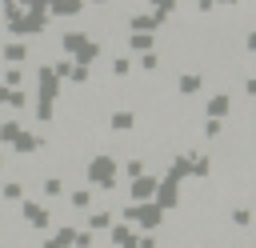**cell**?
Segmentation results:
<instances>
[{"label": "cell", "instance_id": "obj_1", "mask_svg": "<svg viewBox=\"0 0 256 248\" xmlns=\"http://www.w3.org/2000/svg\"><path fill=\"white\" fill-rule=\"evenodd\" d=\"M112 176H116V164H112L108 156H100V160H92V164H88V180H92V184H100V188H112V184H116Z\"/></svg>", "mask_w": 256, "mask_h": 248}, {"label": "cell", "instance_id": "obj_2", "mask_svg": "<svg viewBox=\"0 0 256 248\" xmlns=\"http://www.w3.org/2000/svg\"><path fill=\"white\" fill-rule=\"evenodd\" d=\"M24 216H28V224H36V228L48 224V208H44V204H32V200H28V204H24Z\"/></svg>", "mask_w": 256, "mask_h": 248}, {"label": "cell", "instance_id": "obj_3", "mask_svg": "<svg viewBox=\"0 0 256 248\" xmlns=\"http://www.w3.org/2000/svg\"><path fill=\"white\" fill-rule=\"evenodd\" d=\"M228 108H232V100H228V96H224V92H220V96H212V100H208V116H212V120H220V116H224V112H228Z\"/></svg>", "mask_w": 256, "mask_h": 248}, {"label": "cell", "instance_id": "obj_4", "mask_svg": "<svg viewBox=\"0 0 256 248\" xmlns=\"http://www.w3.org/2000/svg\"><path fill=\"white\" fill-rule=\"evenodd\" d=\"M124 216H136V220H144V224H156V220H160V208H132V212H124Z\"/></svg>", "mask_w": 256, "mask_h": 248}, {"label": "cell", "instance_id": "obj_5", "mask_svg": "<svg viewBox=\"0 0 256 248\" xmlns=\"http://www.w3.org/2000/svg\"><path fill=\"white\" fill-rule=\"evenodd\" d=\"M112 240H116V248H136V236H132L128 228H116V232H112Z\"/></svg>", "mask_w": 256, "mask_h": 248}, {"label": "cell", "instance_id": "obj_6", "mask_svg": "<svg viewBox=\"0 0 256 248\" xmlns=\"http://www.w3.org/2000/svg\"><path fill=\"white\" fill-rule=\"evenodd\" d=\"M200 88V76L192 72V76H180V92H196Z\"/></svg>", "mask_w": 256, "mask_h": 248}, {"label": "cell", "instance_id": "obj_7", "mask_svg": "<svg viewBox=\"0 0 256 248\" xmlns=\"http://www.w3.org/2000/svg\"><path fill=\"white\" fill-rule=\"evenodd\" d=\"M112 128H132V116H128V112H116V116H112Z\"/></svg>", "mask_w": 256, "mask_h": 248}, {"label": "cell", "instance_id": "obj_8", "mask_svg": "<svg viewBox=\"0 0 256 248\" xmlns=\"http://www.w3.org/2000/svg\"><path fill=\"white\" fill-rule=\"evenodd\" d=\"M4 56H8V60H20V56H24V44H8Z\"/></svg>", "mask_w": 256, "mask_h": 248}, {"label": "cell", "instance_id": "obj_9", "mask_svg": "<svg viewBox=\"0 0 256 248\" xmlns=\"http://www.w3.org/2000/svg\"><path fill=\"white\" fill-rule=\"evenodd\" d=\"M88 224H92V228H104V224H108V216H104V212H92V220H88Z\"/></svg>", "mask_w": 256, "mask_h": 248}]
</instances>
